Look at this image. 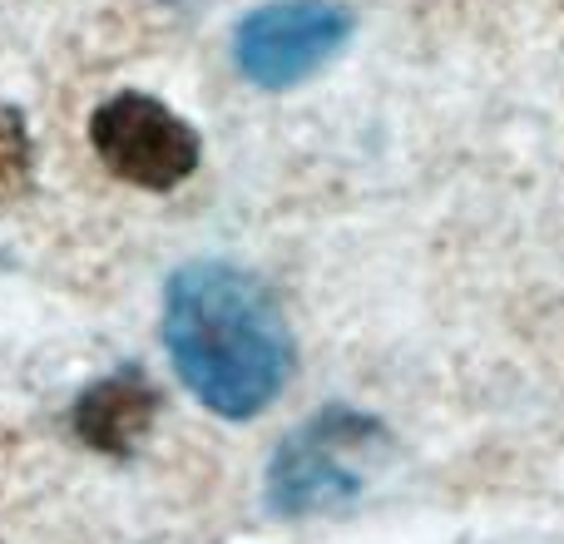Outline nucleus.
<instances>
[{"label": "nucleus", "instance_id": "1", "mask_svg": "<svg viewBox=\"0 0 564 544\" xmlns=\"http://www.w3.org/2000/svg\"><path fill=\"white\" fill-rule=\"evenodd\" d=\"M164 347L178 381L224 421L263 416L297 367L278 297L234 263H184L169 278Z\"/></svg>", "mask_w": 564, "mask_h": 544}, {"label": "nucleus", "instance_id": "2", "mask_svg": "<svg viewBox=\"0 0 564 544\" xmlns=\"http://www.w3.org/2000/svg\"><path fill=\"white\" fill-rule=\"evenodd\" d=\"M387 440V426L367 411L322 406L302 421L268 460V510L282 520L341 510L361 496V456Z\"/></svg>", "mask_w": 564, "mask_h": 544}, {"label": "nucleus", "instance_id": "3", "mask_svg": "<svg viewBox=\"0 0 564 544\" xmlns=\"http://www.w3.org/2000/svg\"><path fill=\"white\" fill-rule=\"evenodd\" d=\"M89 144L109 174L149 194H174L204 164L198 129L184 115H174L164 99L139 95V89L105 99L89 115Z\"/></svg>", "mask_w": 564, "mask_h": 544}, {"label": "nucleus", "instance_id": "4", "mask_svg": "<svg viewBox=\"0 0 564 544\" xmlns=\"http://www.w3.org/2000/svg\"><path fill=\"white\" fill-rule=\"evenodd\" d=\"M357 15L341 0H268L238 20L234 59L253 85L292 89L341 55Z\"/></svg>", "mask_w": 564, "mask_h": 544}, {"label": "nucleus", "instance_id": "5", "mask_svg": "<svg viewBox=\"0 0 564 544\" xmlns=\"http://www.w3.org/2000/svg\"><path fill=\"white\" fill-rule=\"evenodd\" d=\"M159 416V387L139 367H119L75 401V436L99 456H129Z\"/></svg>", "mask_w": 564, "mask_h": 544}, {"label": "nucleus", "instance_id": "6", "mask_svg": "<svg viewBox=\"0 0 564 544\" xmlns=\"http://www.w3.org/2000/svg\"><path fill=\"white\" fill-rule=\"evenodd\" d=\"M35 184V139L25 129V115L0 99V208L20 204Z\"/></svg>", "mask_w": 564, "mask_h": 544}]
</instances>
